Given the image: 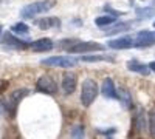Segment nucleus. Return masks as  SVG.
I'll return each mask as SVG.
<instances>
[{"instance_id": "2", "label": "nucleus", "mask_w": 155, "mask_h": 139, "mask_svg": "<svg viewBox=\"0 0 155 139\" xmlns=\"http://www.w3.org/2000/svg\"><path fill=\"white\" fill-rule=\"evenodd\" d=\"M98 94H99L98 84L93 79H85L81 88V104L84 107H90L96 100Z\"/></svg>"}, {"instance_id": "24", "label": "nucleus", "mask_w": 155, "mask_h": 139, "mask_svg": "<svg viewBox=\"0 0 155 139\" xmlns=\"http://www.w3.org/2000/svg\"><path fill=\"white\" fill-rule=\"evenodd\" d=\"M104 11L110 12V14H112L113 17H118V16H121V14H123V12H120V11H113V9H110L109 6H106V8H104Z\"/></svg>"}, {"instance_id": "9", "label": "nucleus", "mask_w": 155, "mask_h": 139, "mask_svg": "<svg viewBox=\"0 0 155 139\" xmlns=\"http://www.w3.org/2000/svg\"><path fill=\"white\" fill-rule=\"evenodd\" d=\"M107 46L112 48V49H129V48H134V37L123 36V37H118V39L109 40Z\"/></svg>"}, {"instance_id": "29", "label": "nucleus", "mask_w": 155, "mask_h": 139, "mask_svg": "<svg viewBox=\"0 0 155 139\" xmlns=\"http://www.w3.org/2000/svg\"><path fill=\"white\" fill-rule=\"evenodd\" d=\"M2 2H3V0H0V3H2Z\"/></svg>"}, {"instance_id": "23", "label": "nucleus", "mask_w": 155, "mask_h": 139, "mask_svg": "<svg viewBox=\"0 0 155 139\" xmlns=\"http://www.w3.org/2000/svg\"><path fill=\"white\" fill-rule=\"evenodd\" d=\"M147 121H149V131H150V134L155 137V108L150 110Z\"/></svg>"}, {"instance_id": "7", "label": "nucleus", "mask_w": 155, "mask_h": 139, "mask_svg": "<svg viewBox=\"0 0 155 139\" xmlns=\"http://www.w3.org/2000/svg\"><path fill=\"white\" fill-rule=\"evenodd\" d=\"M155 45V31H140L134 39V48H147Z\"/></svg>"}, {"instance_id": "8", "label": "nucleus", "mask_w": 155, "mask_h": 139, "mask_svg": "<svg viewBox=\"0 0 155 139\" xmlns=\"http://www.w3.org/2000/svg\"><path fill=\"white\" fill-rule=\"evenodd\" d=\"M2 43H3L5 46L14 48V49H27V48L31 46V42L22 40V39H19V37H16L14 34H11V33H5V34H3Z\"/></svg>"}, {"instance_id": "10", "label": "nucleus", "mask_w": 155, "mask_h": 139, "mask_svg": "<svg viewBox=\"0 0 155 139\" xmlns=\"http://www.w3.org/2000/svg\"><path fill=\"white\" fill-rule=\"evenodd\" d=\"M76 87H78L76 74H73V73H65L64 74V77H62V90H64V93H65L67 96L73 94L74 90H76Z\"/></svg>"}, {"instance_id": "17", "label": "nucleus", "mask_w": 155, "mask_h": 139, "mask_svg": "<svg viewBox=\"0 0 155 139\" xmlns=\"http://www.w3.org/2000/svg\"><path fill=\"white\" fill-rule=\"evenodd\" d=\"M113 23H116V17L109 16V14L99 16V17L95 19V25H96V27H99V28H109L110 25H113Z\"/></svg>"}, {"instance_id": "6", "label": "nucleus", "mask_w": 155, "mask_h": 139, "mask_svg": "<svg viewBox=\"0 0 155 139\" xmlns=\"http://www.w3.org/2000/svg\"><path fill=\"white\" fill-rule=\"evenodd\" d=\"M70 54H82V53H90V51H101L104 49V45L98 42H78L71 46L67 48Z\"/></svg>"}, {"instance_id": "5", "label": "nucleus", "mask_w": 155, "mask_h": 139, "mask_svg": "<svg viewBox=\"0 0 155 139\" xmlns=\"http://www.w3.org/2000/svg\"><path fill=\"white\" fill-rule=\"evenodd\" d=\"M41 64L45 65V67H58V68H73L76 67L78 62L71 57H67V56H51V57H47V59H42Z\"/></svg>"}, {"instance_id": "11", "label": "nucleus", "mask_w": 155, "mask_h": 139, "mask_svg": "<svg viewBox=\"0 0 155 139\" xmlns=\"http://www.w3.org/2000/svg\"><path fill=\"white\" fill-rule=\"evenodd\" d=\"M132 127H134V131H144L147 127H149V121L146 118V111L143 108H140L137 111V115L134 116V122H132Z\"/></svg>"}, {"instance_id": "20", "label": "nucleus", "mask_w": 155, "mask_h": 139, "mask_svg": "<svg viewBox=\"0 0 155 139\" xmlns=\"http://www.w3.org/2000/svg\"><path fill=\"white\" fill-rule=\"evenodd\" d=\"M137 16L138 19H149L155 16V8L153 6H146V8H137Z\"/></svg>"}, {"instance_id": "28", "label": "nucleus", "mask_w": 155, "mask_h": 139, "mask_svg": "<svg viewBox=\"0 0 155 139\" xmlns=\"http://www.w3.org/2000/svg\"><path fill=\"white\" fill-rule=\"evenodd\" d=\"M153 28H155V22H153Z\"/></svg>"}, {"instance_id": "25", "label": "nucleus", "mask_w": 155, "mask_h": 139, "mask_svg": "<svg viewBox=\"0 0 155 139\" xmlns=\"http://www.w3.org/2000/svg\"><path fill=\"white\" fill-rule=\"evenodd\" d=\"M99 133H102V134H112V133H115V128H107V130H98Z\"/></svg>"}, {"instance_id": "21", "label": "nucleus", "mask_w": 155, "mask_h": 139, "mask_svg": "<svg viewBox=\"0 0 155 139\" xmlns=\"http://www.w3.org/2000/svg\"><path fill=\"white\" fill-rule=\"evenodd\" d=\"M82 62H113L112 56H84L81 57Z\"/></svg>"}, {"instance_id": "22", "label": "nucleus", "mask_w": 155, "mask_h": 139, "mask_svg": "<svg viewBox=\"0 0 155 139\" xmlns=\"http://www.w3.org/2000/svg\"><path fill=\"white\" fill-rule=\"evenodd\" d=\"M11 31L12 33H17V34H27L30 31V27L27 23H23V22H19V23H14L11 27Z\"/></svg>"}, {"instance_id": "16", "label": "nucleus", "mask_w": 155, "mask_h": 139, "mask_svg": "<svg viewBox=\"0 0 155 139\" xmlns=\"http://www.w3.org/2000/svg\"><path fill=\"white\" fill-rule=\"evenodd\" d=\"M130 27H132V23H129V22H118V23H113V27L104 28V36H112V34H118V33L127 31V30H130Z\"/></svg>"}, {"instance_id": "3", "label": "nucleus", "mask_w": 155, "mask_h": 139, "mask_svg": "<svg viewBox=\"0 0 155 139\" xmlns=\"http://www.w3.org/2000/svg\"><path fill=\"white\" fill-rule=\"evenodd\" d=\"M28 93H30V91L27 90V88H19V90L12 91V93L9 94L8 100L5 102V110L9 113L11 116H16V110H17L19 104L22 102V99L27 96Z\"/></svg>"}, {"instance_id": "4", "label": "nucleus", "mask_w": 155, "mask_h": 139, "mask_svg": "<svg viewBox=\"0 0 155 139\" xmlns=\"http://www.w3.org/2000/svg\"><path fill=\"white\" fill-rule=\"evenodd\" d=\"M36 90H37L39 93L53 96V94L58 93V84H56V81L51 77V76L44 74V76H41V77L37 79V82H36Z\"/></svg>"}, {"instance_id": "14", "label": "nucleus", "mask_w": 155, "mask_h": 139, "mask_svg": "<svg viewBox=\"0 0 155 139\" xmlns=\"http://www.w3.org/2000/svg\"><path fill=\"white\" fill-rule=\"evenodd\" d=\"M36 25L41 30H50V28H59L61 27V20L58 17H44L36 20Z\"/></svg>"}, {"instance_id": "13", "label": "nucleus", "mask_w": 155, "mask_h": 139, "mask_svg": "<svg viewBox=\"0 0 155 139\" xmlns=\"http://www.w3.org/2000/svg\"><path fill=\"white\" fill-rule=\"evenodd\" d=\"M101 93L106 99H118V91H116V87H115V82L107 77L102 81V87H101Z\"/></svg>"}, {"instance_id": "1", "label": "nucleus", "mask_w": 155, "mask_h": 139, "mask_svg": "<svg viewBox=\"0 0 155 139\" xmlns=\"http://www.w3.org/2000/svg\"><path fill=\"white\" fill-rule=\"evenodd\" d=\"M54 5H56L54 0H37V2H33L20 9V17L33 19L39 14H44V12H48L50 9H53Z\"/></svg>"}, {"instance_id": "15", "label": "nucleus", "mask_w": 155, "mask_h": 139, "mask_svg": "<svg viewBox=\"0 0 155 139\" xmlns=\"http://www.w3.org/2000/svg\"><path fill=\"white\" fill-rule=\"evenodd\" d=\"M127 68H129V71H134V73L143 74V76H147V74L150 73L149 65H146V64H141V62H138V60H135V59L127 62Z\"/></svg>"}, {"instance_id": "19", "label": "nucleus", "mask_w": 155, "mask_h": 139, "mask_svg": "<svg viewBox=\"0 0 155 139\" xmlns=\"http://www.w3.org/2000/svg\"><path fill=\"white\" fill-rule=\"evenodd\" d=\"M70 139H85V127L82 124H78L71 128Z\"/></svg>"}, {"instance_id": "27", "label": "nucleus", "mask_w": 155, "mask_h": 139, "mask_svg": "<svg viewBox=\"0 0 155 139\" xmlns=\"http://www.w3.org/2000/svg\"><path fill=\"white\" fill-rule=\"evenodd\" d=\"M2 31H3V27H2V25H0V36H2Z\"/></svg>"}, {"instance_id": "12", "label": "nucleus", "mask_w": 155, "mask_h": 139, "mask_svg": "<svg viewBox=\"0 0 155 139\" xmlns=\"http://www.w3.org/2000/svg\"><path fill=\"white\" fill-rule=\"evenodd\" d=\"M30 48L36 53H47V51H51V49L54 48V43L51 39H48V37H42V39H39V40L31 42Z\"/></svg>"}, {"instance_id": "18", "label": "nucleus", "mask_w": 155, "mask_h": 139, "mask_svg": "<svg viewBox=\"0 0 155 139\" xmlns=\"http://www.w3.org/2000/svg\"><path fill=\"white\" fill-rule=\"evenodd\" d=\"M118 99L123 102V105L126 107V108H129L132 105V97H130V93H129L126 88H118Z\"/></svg>"}, {"instance_id": "26", "label": "nucleus", "mask_w": 155, "mask_h": 139, "mask_svg": "<svg viewBox=\"0 0 155 139\" xmlns=\"http://www.w3.org/2000/svg\"><path fill=\"white\" fill-rule=\"evenodd\" d=\"M149 70L155 73V60H153V62H150V64H149Z\"/></svg>"}]
</instances>
